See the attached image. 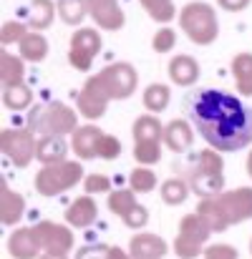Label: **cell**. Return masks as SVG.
<instances>
[{
  "label": "cell",
  "instance_id": "34",
  "mask_svg": "<svg viewBox=\"0 0 252 259\" xmlns=\"http://www.w3.org/2000/svg\"><path fill=\"white\" fill-rule=\"evenodd\" d=\"M129 186L136 191V194H149L157 189V174L152 171L149 166H136L134 171L129 174Z\"/></svg>",
  "mask_w": 252,
  "mask_h": 259
},
{
  "label": "cell",
  "instance_id": "36",
  "mask_svg": "<svg viewBox=\"0 0 252 259\" xmlns=\"http://www.w3.org/2000/svg\"><path fill=\"white\" fill-rule=\"evenodd\" d=\"M28 30H30V25H28V23L8 20V23H3V28H0V40H3V46L20 43V40H23V35H25Z\"/></svg>",
  "mask_w": 252,
  "mask_h": 259
},
{
  "label": "cell",
  "instance_id": "35",
  "mask_svg": "<svg viewBox=\"0 0 252 259\" xmlns=\"http://www.w3.org/2000/svg\"><path fill=\"white\" fill-rule=\"evenodd\" d=\"M134 159L141 166H152L162 159V141H134Z\"/></svg>",
  "mask_w": 252,
  "mask_h": 259
},
{
  "label": "cell",
  "instance_id": "28",
  "mask_svg": "<svg viewBox=\"0 0 252 259\" xmlns=\"http://www.w3.org/2000/svg\"><path fill=\"white\" fill-rule=\"evenodd\" d=\"M101 46H103V40H101V33L96 28H79L71 35V48L74 51H84V53L93 56V58H96V53H101Z\"/></svg>",
  "mask_w": 252,
  "mask_h": 259
},
{
  "label": "cell",
  "instance_id": "22",
  "mask_svg": "<svg viewBox=\"0 0 252 259\" xmlns=\"http://www.w3.org/2000/svg\"><path fill=\"white\" fill-rule=\"evenodd\" d=\"M18 48H20V58H25L28 63H41L48 56V40L41 30H33V33L28 30L23 40L18 43Z\"/></svg>",
  "mask_w": 252,
  "mask_h": 259
},
{
  "label": "cell",
  "instance_id": "13",
  "mask_svg": "<svg viewBox=\"0 0 252 259\" xmlns=\"http://www.w3.org/2000/svg\"><path fill=\"white\" fill-rule=\"evenodd\" d=\"M103 139V131L93 123H86L79 126L74 134H71V151L81 159V161H91V159H98V144Z\"/></svg>",
  "mask_w": 252,
  "mask_h": 259
},
{
  "label": "cell",
  "instance_id": "31",
  "mask_svg": "<svg viewBox=\"0 0 252 259\" xmlns=\"http://www.w3.org/2000/svg\"><path fill=\"white\" fill-rule=\"evenodd\" d=\"M136 204H139V201H136V191H134V189H119V191H111V194H109V209H111L119 219H124Z\"/></svg>",
  "mask_w": 252,
  "mask_h": 259
},
{
  "label": "cell",
  "instance_id": "42",
  "mask_svg": "<svg viewBox=\"0 0 252 259\" xmlns=\"http://www.w3.org/2000/svg\"><path fill=\"white\" fill-rule=\"evenodd\" d=\"M68 63L76 68V71H81V73H88L91 71V66H93V56H88L84 51H68Z\"/></svg>",
  "mask_w": 252,
  "mask_h": 259
},
{
  "label": "cell",
  "instance_id": "15",
  "mask_svg": "<svg viewBox=\"0 0 252 259\" xmlns=\"http://www.w3.org/2000/svg\"><path fill=\"white\" fill-rule=\"evenodd\" d=\"M96 219H98V206H96V201H93L91 194L74 199V201L68 204V209H66V224H68V227L88 229V227L96 224Z\"/></svg>",
  "mask_w": 252,
  "mask_h": 259
},
{
  "label": "cell",
  "instance_id": "17",
  "mask_svg": "<svg viewBox=\"0 0 252 259\" xmlns=\"http://www.w3.org/2000/svg\"><path fill=\"white\" fill-rule=\"evenodd\" d=\"M68 149H71V144H68L63 136H38L35 159H38L43 166L61 164V161H66V156H68Z\"/></svg>",
  "mask_w": 252,
  "mask_h": 259
},
{
  "label": "cell",
  "instance_id": "2",
  "mask_svg": "<svg viewBox=\"0 0 252 259\" xmlns=\"http://www.w3.org/2000/svg\"><path fill=\"white\" fill-rule=\"evenodd\" d=\"M28 128L38 136H66L79 128V113L61 101L33 106L28 113Z\"/></svg>",
  "mask_w": 252,
  "mask_h": 259
},
{
  "label": "cell",
  "instance_id": "21",
  "mask_svg": "<svg viewBox=\"0 0 252 259\" xmlns=\"http://www.w3.org/2000/svg\"><path fill=\"white\" fill-rule=\"evenodd\" d=\"M58 15V3L53 0H30L28 8V25L30 30H46Z\"/></svg>",
  "mask_w": 252,
  "mask_h": 259
},
{
  "label": "cell",
  "instance_id": "37",
  "mask_svg": "<svg viewBox=\"0 0 252 259\" xmlns=\"http://www.w3.org/2000/svg\"><path fill=\"white\" fill-rule=\"evenodd\" d=\"M174 46H176V33L169 25H162L152 38V48L157 53H169V51H174Z\"/></svg>",
  "mask_w": 252,
  "mask_h": 259
},
{
  "label": "cell",
  "instance_id": "10",
  "mask_svg": "<svg viewBox=\"0 0 252 259\" xmlns=\"http://www.w3.org/2000/svg\"><path fill=\"white\" fill-rule=\"evenodd\" d=\"M35 234L38 242L43 247V252H61L68 254L74 249V232L66 224H56V222H41L35 224Z\"/></svg>",
  "mask_w": 252,
  "mask_h": 259
},
{
  "label": "cell",
  "instance_id": "44",
  "mask_svg": "<svg viewBox=\"0 0 252 259\" xmlns=\"http://www.w3.org/2000/svg\"><path fill=\"white\" fill-rule=\"evenodd\" d=\"M250 3L252 0H217V5H220L222 10H227V13H240V10H245Z\"/></svg>",
  "mask_w": 252,
  "mask_h": 259
},
{
  "label": "cell",
  "instance_id": "33",
  "mask_svg": "<svg viewBox=\"0 0 252 259\" xmlns=\"http://www.w3.org/2000/svg\"><path fill=\"white\" fill-rule=\"evenodd\" d=\"M58 15H61L63 23L79 25L88 15V3L86 0H58Z\"/></svg>",
  "mask_w": 252,
  "mask_h": 259
},
{
  "label": "cell",
  "instance_id": "38",
  "mask_svg": "<svg viewBox=\"0 0 252 259\" xmlns=\"http://www.w3.org/2000/svg\"><path fill=\"white\" fill-rule=\"evenodd\" d=\"M84 191L86 194H111V179L106 174H86Z\"/></svg>",
  "mask_w": 252,
  "mask_h": 259
},
{
  "label": "cell",
  "instance_id": "29",
  "mask_svg": "<svg viewBox=\"0 0 252 259\" xmlns=\"http://www.w3.org/2000/svg\"><path fill=\"white\" fill-rule=\"evenodd\" d=\"M141 101H144V108H147V111L162 113L169 106V101H171V91H169V86H164V83H149V86L144 88Z\"/></svg>",
  "mask_w": 252,
  "mask_h": 259
},
{
  "label": "cell",
  "instance_id": "16",
  "mask_svg": "<svg viewBox=\"0 0 252 259\" xmlns=\"http://www.w3.org/2000/svg\"><path fill=\"white\" fill-rule=\"evenodd\" d=\"M131 259H164L167 257V242L157 234H134L129 242Z\"/></svg>",
  "mask_w": 252,
  "mask_h": 259
},
{
  "label": "cell",
  "instance_id": "14",
  "mask_svg": "<svg viewBox=\"0 0 252 259\" xmlns=\"http://www.w3.org/2000/svg\"><path fill=\"white\" fill-rule=\"evenodd\" d=\"M41 242L35 234V227H18L8 237V252L13 259H35L41 254Z\"/></svg>",
  "mask_w": 252,
  "mask_h": 259
},
{
  "label": "cell",
  "instance_id": "40",
  "mask_svg": "<svg viewBox=\"0 0 252 259\" xmlns=\"http://www.w3.org/2000/svg\"><path fill=\"white\" fill-rule=\"evenodd\" d=\"M129 229H144L147 227V222H149V211H147V206H141V204H136L124 219H121Z\"/></svg>",
  "mask_w": 252,
  "mask_h": 259
},
{
  "label": "cell",
  "instance_id": "46",
  "mask_svg": "<svg viewBox=\"0 0 252 259\" xmlns=\"http://www.w3.org/2000/svg\"><path fill=\"white\" fill-rule=\"evenodd\" d=\"M247 174H250V179H252V151L247 154Z\"/></svg>",
  "mask_w": 252,
  "mask_h": 259
},
{
  "label": "cell",
  "instance_id": "43",
  "mask_svg": "<svg viewBox=\"0 0 252 259\" xmlns=\"http://www.w3.org/2000/svg\"><path fill=\"white\" fill-rule=\"evenodd\" d=\"M204 259H237V249L232 244H212L204 249Z\"/></svg>",
  "mask_w": 252,
  "mask_h": 259
},
{
  "label": "cell",
  "instance_id": "7",
  "mask_svg": "<svg viewBox=\"0 0 252 259\" xmlns=\"http://www.w3.org/2000/svg\"><path fill=\"white\" fill-rule=\"evenodd\" d=\"M0 149L18 169H25L35 159L38 139L30 128H5L0 134Z\"/></svg>",
  "mask_w": 252,
  "mask_h": 259
},
{
  "label": "cell",
  "instance_id": "39",
  "mask_svg": "<svg viewBox=\"0 0 252 259\" xmlns=\"http://www.w3.org/2000/svg\"><path fill=\"white\" fill-rule=\"evenodd\" d=\"M121 154V141L111 134H103L101 144H98V159H106V161H114L116 156Z\"/></svg>",
  "mask_w": 252,
  "mask_h": 259
},
{
  "label": "cell",
  "instance_id": "27",
  "mask_svg": "<svg viewBox=\"0 0 252 259\" xmlns=\"http://www.w3.org/2000/svg\"><path fill=\"white\" fill-rule=\"evenodd\" d=\"M3 103L10 111H25L33 106V91L25 83H10L3 86Z\"/></svg>",
  "mask_w": 252,
  "mask_h": 259
},
{
  "label": "cell",
  "instance_id": "25",
  "mask_svg": "<svg viewBox=\"0 0 252 259\" xmlns=\"http://www.w3.org/2000/svg\"><path fill=\"white\" fill-rule=\"evenodd\" d=\"M131 134H134V141H164V126L152 113L139 116L131 126Z\"/></svg>",
  "mask_w": 252,
  "mask_h": 259
},
{
  "label": "cell",
  "instance_id": "23",
  "mask_svg": "<svg viewBox=\"0 0 252 259\" xmlns=\"http://www.w3.org/2000/svg\"><path fill=\"white\" fill-rule=\"evenodd\" d=\"M23 214H25V199L8 186V189L3 191V206H0V219H3V224H5V227H15V224L23 219Z\"/></svg>",
  "mask_w": 252,
  "mask_h": 259
},
{
  "label": "cell",
  "instance_id": "6",
  "mask_svg": "<svg viewBox=\"0 0 252 259\" xmlns=\"http://www.w3.org/2000/svg\"><path fill=\"white\" fill-rule=\"evenodd\" d=\"M212 229L202 222V217L194 211V214H187L182 222H179V234L174 239V254L179 259H197L202 254V244L209 239Z\"/></svg>",
  "mask_w": 252,
  "mask_h": 259
},
{
  "label": "cell",
  "instance_id": "4",
  "mask_svg": "<svg viewBox=\"0 0 252 259\" xmlns=\"http://www.w3.org/2000/svg\"><path fill=\"white\" fill-rule=\"evenodd\" d=\"M179 25L187 38L197 46H212L220 35V20L209 3L192 0L179 10Z\"/></svg>",
  "mask_w": 252,
  "mask_h": 259
},
{
  "label": "cell",
  "instance_id": "24",
  "mask_svg": "<svg viewBox=\"0 0 252 259\" xmlns=\"http://www.w3.org/2000/svg\"><path fill=\"white\" fill-rule=\"evenodd\" d=\"M232 76L237 91L242 96H252V53L242 51L232 58Z\"/></svg>",
  "mask_w": 252,
  "mask_h": 259
},
{
  "label": "cell",
  "instance_id": "5",
  "mask_svg": "<svg viewBox=\"0 0 252 259\" xmlns=\"http://www.w3.org/2000/svg\"><path fill=\"white\" fill-rule=\"evenodd\" d=\"M84 176V166H81V159L79 161H61V164H51V166H43L41 171L35 174L33 179V186L38 194L43 196H56L61 191H68L74 189Z\"/></svg>",
  "mask_w": 252,
  "mask_h": 259
},
{
  "label": "cell",
  "instance_id": "26",
  "mask_svg": "<svg viewBox=\"0 0 252 259\" xmlns=\"http://www.w3.org/2000/svg\"><path fill=\"white\" fill-rule=\"evenodd\" d=\"M23 76H25V58L3 51V56H0V81H3V86L23 83Z\"/></svg>",
  "mask_w": 252,
  "mask_h": 259
},
{
  "label": "cell",
  "instance_id": "32",
  "mask_svg": "<svg viewBox=\"0 0 252 259\" xmlns=\"http://www.w3.org/2000/svg\"><path fill=\"white\" fill-rule=\"evenodd\" d=\"M144 5V10L149 13L152 20H157L159 25H167L169 20L176 18V8H174V0H139Z\"/></svg>",
  "mask_w": 252,
  "mask_h": 259
},
{
  "label": "cell",
  "instance_id": "9",
  "mask_svg": "<svg viewBox=\"0 0 252 259\" xmlns=\"http://www.w3.org/2000/svg\"><path fill=\"white\" fill-rule=\"evenodd\" d=\"M109 103H111V96H109V91L103 88L98 73L91 76V78L86 81V86L81 88V93L76 96V108H79V113H81L84 118H88V121L101 118V116L106 113Z\"/></svg>",
  "mask_w": 252,
  "mask_h": 259
},
{
  "label": "cell",
  "instance_id": "1",
  "mask_svg": "<svg viewBox=\"0 0 252 259\" xmlns=\"http://www.w3.org/2000/svg\"><path fill=\"white\" fill-rule=\"evenodd\" d=\"M184 108L197 134L217 151H240L252 144V108L220 88L187 93Z\"/></svg>",
  "mask_w": 252,
  "mask_h": 259
},
{
  "label": "cell",
  "instance_id": "47",
  "mask_svg": "<svg viewBox=\"0 0 252 259\" xmlns=\"http://www.w3.org/2000/svg\"><path fill=\"white\" fill-rule=\"evenodd\" d=\"M250 252H252V242H250Z\"/></svg>",
  "mask_w": 252,
  "mask_h": 259
},
{
  "label": "cell",
  "instance_id": "3",
  "mask_svg": "<svg viewBox=\"0 0 252 259\" xmlns=\"http://www.w3.org/2000/svg\"><path fill=\"white\" fill-rule=\"evenodd\" d=\"M187 181L192 186V191L204 199V196H217L225 191V161L220 156L217 149H207L202 151L194 164L187 171Z\"/></svg>",
  "mask_w": 252,
  "mask_h": 259
},
{
  "label": "cell",
  "instance_id": "20",
  "mask_svg": "<svg viewBox=\"0 0 252 259\" xmlns=\"http://www.w3.org/2000/svg\"><path fill=\"white\" fill-rule=\"evenodd\" d=\"M169 78L182 88L194 86L199 81V63L192 56H174L169 61Z\"/></svg>",
  "mask_w": 252,
  "mask_h": 259
},
{
  "label": "cell",
  "instance_id": "18",
  "mask_svg": "<svg viewBox=\"0 0 252 259\" xmlns=\"http://www.w3.org/2000/svg\"><path fill=\"white\" fill-rule=\"evenodd\" d=\"M197 214H199L202 222L212 229V234H214V232H225L227 227H232L230 219H227V211H225V206H222V201H220V196H204V199H199Z\"/></svg>",
  "mask_w": 252,
  "mask_h": 259
},
{
  "label": "cell",
  "instance_id": "41",
  "mask_svg": "<svg viewBox=\"0 0 252 259\" xmlns=\"http://www.w3.org/2000/svg\"><path fill=\"white\" fill-rule=\"evenodd\" d=\"M76 259H114V254H111V247L106 244H88L76 252Z\"/></svg>",
  "mask_w": 252,
  "mask_h": 259
},
{
  "label": "cell",
  "instance_id": "8",
  "mask_svg": "<svg viewBox=\"0 0 252 259\" xmlns=\"http://www.w3.org/2000/svg\"><path fill=\"white\" fill-rule=\"evenodd\" d=\"M98 78H101L103 88L109 91L111 101H124V98H129V96L136 91V86H139L136 68H134L131 63H124V61L106 66V68L98 73Z\"/></svg>",
  "mask_w": 252,
  "mask_h": 259
},
{
  "label": "cell",
  "instance_id": "11",
  "mask_svg": "<svg viewBox=\"0 0 252 259\" xmlns=\"http://www.w3.org/2000/svg\"><path fill=\"white\" fill-rule=\"evenodd\" d=\"M225 211H227V219L230 224H242L252 219V186H240V189H232V191H222L217 194Z\"/></svg>",
  "mask_w": 252,
  "mask_h": 259
},
{
  "label": "cell",
  "instance_id": "30",
  "mask_svg": "<svg viewBox=\"0 0 252 259\" xmlns=\"http://www.w3.org/2000/svg\"><path fill=\"white\" fill-rule=\"evenodd\" d=\"M189 181H184V179H167L164 184H162V189H159V194H162V201L169 204V206H176V204H182V201H187V196H189Z\"/></svg>",
  "mask_w": 252,
  "mask_h": 259
},
{
  "label": "cell",
  "instance_id": "19",
  "mask_svg": "<svg viewBox=\"0 0 252 259\" xmlns=\"http://www.w3.org/2000/svg\"><path fill=\"white\" fill-rule=\"evenodd\" d=\"M194 131H197L194 123H189L184 118L169 121L167 126H164V144H167V149L176 151V154L187 151L192 146V141H194Z\"/></svg>",
  "mask_w": 252,
  "mask_h": 259
},
{
  "label": "cell",
  "instance_id": "12",
  "mask_svg": "<svg viewBox=\"0 0 252 259\" xmlns=\"http://www.w3.org/2000/svg\"><path fill=\"white\" fill-rule=\"evenodd\" d=\"M88 3V15L91 20L103 28V30H121L126 18L119 5V0H86Z\"/></svg>",
  "mask_w": 252,
  "mask_h": 259
},
{
  "label": "cell",
  "instance_id": "45",
  "mask_svg": "<svg viewBox=\"0 0 252 259\" xmlns=\"http://www.w3.org/2000/svg\"><path fill=\"white\" fill-rule=\"evenodd\" d=\"M41 259H68L66 254H61V252H43Z\"/></svg>",
  "mask_w": 252,
  "mask_h": 259
}]
</instances>
